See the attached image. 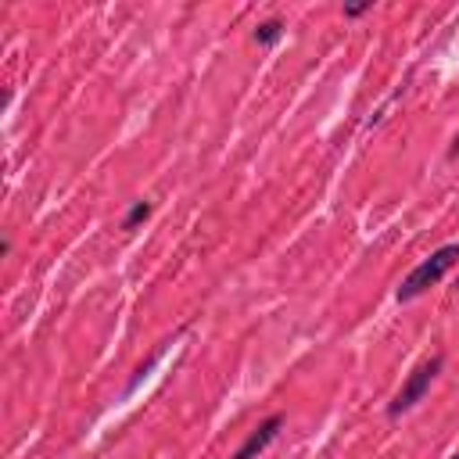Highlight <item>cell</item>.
<instances>
[{
	"label": "cell",
	"mask_w": 459,
	"mask_h": 459,
	"mask_svg": "<svg viewBox=\"0 0 459 459\" xmlns=\"http://www.w3.org/2000/svg\"><path fill=\"white\" fill-rule=\"evenodd\" d=\"M283 430V416L280 412H273V416H265L244 441H240V448L233 452V459H258L273 441H276V434Z\"/></svg>",
	"instance_id": "3957f363"
},
{
	"label": "cell",
	"mask_w": 459,
	"mask_h": 459,
	"mask_svg": "<svg viewBox=\"0 0 459 459\" xmlns=\"http://www.w3.org/2000/svg\"><path fill=\"white\" fill-rule=\"evenodd\" d=\"M437 369H441V355H434V359H427V362H420L409 377H405V384L398 387V394L391 398V405H387V416L394 420V416H402V412H409L423 394H427V387L434 384V377H437Z\"/></svg>",
	"instance_id": "7a4b0ae2"
},
{
	"label": "cell",
	"mask_w": 459,
	"mask_h": 459,
	"mask_svg": "<svg viewBox=\"0 0 459 459\" xmlns=\"http://www.w3.org/2000/svg\"><path fill=\"white\" fill-rule=\"evenodd\" d=\"M455 287H459V283H455Z\"/></svg>",
	"instance_id": "ba28073f"
},
{
	"label": "cell",
	"mask_w": 459,
	"mask_h": 459,
	"mask_svg": "<svg viewBox=\"0 0 459 459\" xmlns=\"http://www.w3.org/2000/svg\"><path fill=\"white\" fill-rule=\"evenodd\" d=\"M280 36H283V22H280V18H265V22H258V29H255V43H258V47H273Z\"/></svg>",
	"instance_id": "277c9868"
},
{
	"label": "cell",
	"mask_w": 459,
	"mask_h": 459,
	"mask_svg": "<svg viewBox=\"0 0 459 459\" xmlns=\"http://www.w3.org/2000/svg\"><path fill=\"white\" fill-rule=\"evenodd\" d=\"M452 459H459V452H455V455H452Z\"/></svg>",
	"instance_id": "52a82bcc"
},
{
	"label": "cell",
	"mask_w": 459,
	"mask_h": 459,
	"mask_svg": "<svg viewBox=\"0 0 459 459\" xmlns=\"http://www.w3.org/2000/svg\"><path fill=\"white\" fill-rule=\"evenodd\" d=\"M455 262H459V244H441L437 251H430V258H423L420 265H412L409 276L402 280V287H398V301H412V298H420L427 287L441 283V276H445Z\"/></svg>",
	"instance_id": "6da1fadb"
},
{
	"label": "cell",
	"mask_w": 459,
	"mask_h": 459,
	"mask_svg": "<svg viewBox=\"0 0 459 459\" xmlns=\"http://www.w3.org/2000/svg\"><path fill=\"white\" fill-rule=\"evenodd\" d=\"M151 215V201H133V208L122 215V230H136Z\"/></svg>",
	"instance_id": "5b68a950"
},
{
	"label": "cell",
	"mask_w": 459,
	"mask_h": 459,
	"mask_svg": "<svg viewBox=\"0 0 459 459\" xmlns=\"http://www.w3.org/2000/svg\"><path fill=\"white\" fill-rule=\"evenodd\" d=\"M448 154H452V158H459V133L452 136V147H448Z\"/></svg>",
	"instance_id": "8992f818"
}]
</instances>
